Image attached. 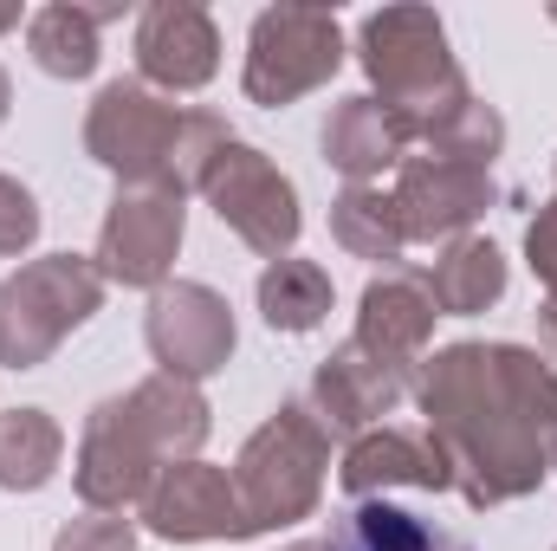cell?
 <instances>
[{
	"mask_svg": "<svg viewBox=\"0 0 557 551\" xmlns=\"http://www.w3.org/2000/svg\"><path fill=\"white\" fill-rule=\"evenodd\" d=\"M188 195L175 182H143V188H117L104 228H98V273L104 285H131V292H162L175 273L182 234H188Z\"/></svg>",
	"mask_w": 557,
	"mask_h": 551,
	"instance_id": "8",
	"label": "cell"
},
{
	"mask_svg": "<svg viewBox=\"0 0 557 551\" xmlns=\"http://www.w3.org/2000/svg\"><path fill=\"white\" fill-rule=\"evenodd\" d=\"M20 26V7H0V33H13Z\"/></svg>",
	"mask_w": 557,
	"mask_h": 551,
	"instance_id": "31",
	"label": "cell"
},
{
	"mask_svg": "<svg viewBox=\"0 0 557 551\" xmlns=\"http://www.w3.org/2000/svg\"><path fill=\"white\" fill-rule=\"evenodd\" d=\"M65 461V428L46 409L0 415V493H39Z\"/></svg>",
	"mask_w": 557,
	"mask_h": 551,
	"instance_id": "23",
	"label": "cell"
},
{
	"mask_svg": "<svg viewBox=\"0 0 557 551\" xmlns=\"http://www.w3.org/2000/svg\"><path fill=\"white\" fill-rule=\"evenodd\" d=\"M337 65H344V26H337V13H324V7H267V13H253L240 85H247L253 105L285 111L305 91L331 85Z\"/></svg>",
	"mask_w": 557,
	"mask_h": 551,
	"instance_id": "6",
	"label": "cell"
},
{
	"mask_svg": "<svg viewBox=\"0 0 557 551\" xmlns=\"http://www.w3.org/2000/svg\"><path fill=\"white\" fill-rule=\"evenodd\" d=\"M318 149H324V162L350 188H370L383 169H403L409 137H403V124L376 98H337L331 118H324V131H318Z\"/></svg>",
	"mask_w": 557,
	"mask_h": 551,
	"instance_id": "17",
	"label": "cell"
},
{
	"mask_svg": "<svg viewBox=\"0 0 557 551\" xmlns=\"http://www.w3.org/2000/svg\"><path fill=\"white\" fill-rule=\"evenodd\" d=\"M416 403L473 513L545 487L557 448V370L525 344H447L421 357Z\"/></svg>",
	"mask_w": 557,
	"mask_h": 551,
	"instance_id": "1",
	"label": "cell"
},
{
	"mask_svg": "<svg viewBox=\"0 0 557 551\" xmlns=\"http://www.w3.org/2000/svg\"><path fill=\"white\" fill-rule=\"evenodd\" d=\"M539 344H545L539 357H545V364H557V305H539Z\"/></svg>",
	"mask_w": 557,
	"mask_h": 551,
	"instance_id": "30",
	"label": "cell"
},
{
	"mask_svg": "<svg viewBox=\"0 0 557 551\" xmlns=\"http://www.w3.org/2000/svg\"><path fill=\"white\" fill-rule=\"evenodd\" d=\"M434 292H428V279L421 273H383L363 285V298H357V344L376 357V364H389V370H416L421 357H428V338H434Z\"/></svg>",
	"mask_w": 557,
	"mask_h": 551,
	"instance_id": "15",
	"label": "cell"
},
{
	"mask_svg": "<svg viewBox=\"0 0 557 551\" xmlns=\"http://www.w3.org/2000/svg\"><path fill=\"white\" fill-rule=\"evenodd\" d=\"M52 551H137V519H124V513H85V519L59 526Z\"/></svg>",
	"mask_w": 557,
	"mask_h": 551,
	"instance_id": "28",
	"label": "cell"
},
{
	"mask_svg": "<svg viewBox=\"0 0 557 551\" xmlns=\"http://www.w3.org/2000/svg\"><path fill=\"white\" fill-rule=\"evenodd\" d=\"M188 111L149 91L143 78H117L91 98L85 111V156L117 175V188L143 182H175V143H182Z\"/></svg>",
	"mask_w": 557,
	"mask_h": 551,
	"instance_id": "5",
	"label": "cell"
},
{
	"mask_svg": "<svg viewBox=\"0 0 557 551\" xmlns=\"http://www.w3.org/2000/svg\"><path fill=\"white\" fill-rule=\"evenodd\" d=\"M143 526L169 546H214V539H253V519L240 506V487L227 467L208 461H175L162 467V480L149 487V500L137 506Z\"/></svg>",
	"mask_w": 557,
	"mask_h": 551,
	"instance_id": "12",
	"label": "cell"
},
{
	"mask_svg": "<svg viewBox=\"0 0 557 551\" xmlns=\"http://www.w3.org/2000/svg\"><path fill=\"white\" fill-rule=\"evenodd\" d=\"M285 551H331L324 539H298V546H285Z\"/></svg>",
	"mask_w": 557,
	"mask_h": 551,
	"instance_id": "33",
	"label": "cell"
},
{
	"mask_svg": "<svg viewBox=\"0 0 557 551\" xmlns=\"http://www.w3.org/2000/svg\"><path fill=\"white\" fill-rule=\"evenodd\" d=\"M441 551H473V546H454V539H441Z\"/></svg>",
	"mask_w": 557,
	"mask_h": 551,
	"instance_id": "34",
	"label": "cell"
},
{
	"mask_svg": "<svg viewBox=\"0 0 557 551\" xmlns=\"http://www.w3.org/2000/svg\"><path fill=\"white\" fill-rule=\"evenodd\" d=\"M357 59L376 85V105L403 124L409 143H428L473 98L434 7H376L357 33Z\"/></svg>",
	"mask_w": 557,
	"mask_h": 551,
	"instance_id": "2",
	"label": "cell"
},
{
	"mask_svg": "<svg viewBox=\"0 0 557 551\" xmlns=\"http://www.w3.org/2000/svg\"><path fill=\"white\" fill-rule=\"evenodd\" d=\"M39 201H33V188L26 182H13V175H0V260H20L33 241H39Z\"/></svg>",
	"mask_w": 557,
	"mask_h": 551,
	"instance_id": "27",
	"label": "cell"
},
{
	"mask_svg": "<svg viewBox=\"0 0 557 551\" xmlns=\"http://www.w3.org/2000/svg\"><path fill=\"white\" fill-rule=\"evenodd\" d=\"M7 105H13V85H7V72H0V124H7Z\"/></svg>",
	"mask_w": 557,
	"mask_h": 551,
	"instance_id": "32",
	"label": "cell"
},
{
	"mask_svg": "<svg viewBox=\"0 0 557 551\" xmlns=\"http://www.w3.org/2000/svg\"><path fill=\"white\" fill-rule=\"evenodd\" d=\"M234 305L201 285V279H169L162 292H149V318H143V344L156 357L162 377L182 383H208L214 370H227L234 357Z\"/></svg>",
	"mask_w": 557,
	"mask_h": 551,
	"instance_id": "9",
	"label": "cell"
},
{
	"mask_svg": "<svg viewBox=\"0 0 557 551\" xmlns=\"http://www.w3.org/2000/svg\"><path fill=\"white\" fill-rule=\"evenodd\" d=\"M104 305V273L85 254H39L0 279V370H39L91 311Z\"/></svg>",
	"mask_w": 557,
	"mask_h": 551,
	"instance_id": "4",
	"label": "cell"
},
{
	"mask_svg": "<svg viewBox=\"0 0 557 551\" xmlns=\"http://www.w3.org/2000/svg\"><path fill=\"white\" fill-rule=\"evenodd\" d=\"M331 273L318 267V260H298V254H285L273 260L267 273H260V318L285 331V338H305V331H318L324 318H331Z\"/></svg>",
	"mask_w": 557,
	"mask_h": 551,
	"instance_id": "22",
	"label": "cell"
},
{
	"mask_svg": "<svg viewBox=\"0 0 557 551\" xmlns=\"http://www.w3.org/2000/svg\"><path fill=\"white\" fill-rule=\"evenodd\" d=\"M124 409L131 421L143 428V441L156 448V461L162 467H175V461H201V441H208V396H201V383H182V377H143L137 390L124 396Z\"/></svg>",
	"mask_w": 557,
	"mask_h": 551,
	"instance_id": "18",
	"label": "cell"
},
{
	"mask_svg": "<svg viewBox=\"0 0 557 551\" xmlns=\"http://www.w3.org/2000/svg\"><path fill=\"white\" fill-rule=\"evenodd\" d=\"M331 241H337L350 260H370V267H383V273H396L403 254H409L403 215H396V201H389L383 188H344V195L331 201Z\"/></svg>",
	"mask_w": 557,
	"mask_h": 551,
	"instance_id": "21",
	"label": "cell"
},
{
	"mask_svg": "<svg viewBox=\"0 0 557 551\" xmlns=\"http://www.w3.org/2000/svg\"><path fill=\"white\" fill-rule=\"evenodd\" d=\"M552 467H557V448H552Z\"/></svg>",
	"mask_w": 557,
	"mask_h": 551,
	"instance_id": "35",
	"label": "cell"
},
{
	"mask_svg": "<svg viewBox=\"0 0 557 551\" xmlns=\"http://www.w3.org/2000/svg\"><path fill=\"white\" fill-rule=\"evenodd\" d=\"M344 493L350 500H383L389 487H416V493H447L454 474H447V454L434 434H416V428H370L344 448V467H337Z\"/></svg>",
	"mask_w": 557,
	"mask_h": 551,
	"instance_id": "16",
	"label": "cell"
},
{
	"mask_svg": "<svg viewBox=\"0 0 557 551\" xmlns=\"http://www.w3.org/2000/svg\"><path fill=\"white\" fill-rule=\"evenodd\" d=\"M137 72L149 91H201L221 72V33L195 0H156L137 20Z\"/></svg>",
	"mask_w": 557,
	"mask_h": 551,
	"instance_id": "13",
	"label": "cell"
},
{
	"mask_svg": "<svg viewBox=\"0 0 557 551\" xmlns=\"http://www.w3.org/2000/svg\"><path fill=\"white\" fill-rule=\"evenodd\" d=\"M324 467H331V434L305 409V396H292L247 434V448L227 474L240 487V506H247L253 532H278V526H298V519L318 513Z\"/></svg>",
	"mask_w": 557,
	"mask_h": 551,
	"instance_id": "3",
	"label": "cell"
},
{
	"mask_svg": "<svg viewBox=\"0 0 557 551\" xmlns=\"http://www.w3.org/2000/svg\"><path fill=\"white\" fill-rule=\"evenodd\" d=\"M331 551H441V539L428 532V519L389 506V500H357L331 532H324Z\"/></svg>",
	"mask_w": 557,
	"mask_h": 551,
	"instance_id": "24",
	"label": "cell"
},
{
	"mask_svg": "<svg viewBox=\"0 0 557 551\" xmlns=\"http://www.w3.org/2000/svg\"><path fill=\"white\" fill-rule=\"evenodd\" d=\"M201 195H208V208L221 215V228H234L267 267L285 260L292 247H298V228H305V208H298V188H292V175L278 169L267 149H253V143H227L221 156H214V169H208V182H201Z\"/></svg>",
	"mask_w": 557,
	"mask_h": 551,
	"instance_id": "7",
	"label": "cell"
},
{
	"mask_svg": "<svg viewBox=\"0 0 557 551\" xmlns=\"http://www.w3.org/2000/svg\"><path fill=\"white\" fill-rule=\"evenodd\" d=\"M421 279H428L441 318H473V311H486V305L506 298V279L512 273H506V254H499L493 241L467 234V241H447L441 260H434Z\"/></svg>",
	"mask_w": 557,
	"mask_h": 551,
	"instance_id": "20",
	"label": "cell"
},
{
	"mask_svg": "<svg viewBox=\"0 0 557 551\" xmlns=\"http://www.w3.org/2000/svg\"><path fill=\"white\" fill-rule=\"evenodd\" d=\"M389 201H396V215H403L409 247H416V241H428V247L441 241V247H447V241H467V234H473V221L499 201V188H493L486 169L421 149V156H403Z\"/></svg>",
	"mask_w": 557,
	"mask_h": 551,
	"instance_id": "10",
	"label": "cell"
},
{
	"mask_svg": "<svg viewBox=\"0 0 557 551\" xmlns=\"http://www.w3.org/2000/svg\"><path fill=\"white\" fill-rule=\"evenodd\" d=\"M434 156H454V162H473V169H493V156L506 149V118L493 111V105H480V98H467L434 137H428Z\"/></svg>",
	"mask_w": 557,
	"mask_h": 551,
	"instance_id": "25",
	"label": "cell"
},
{
	"mask_svg": "<svg viewBox=\"0 0 557 551\" xmlns=\"http://www.w3.org/2000/svg\"><path fill=\"white\" fill-rule=\"evenodd\" d=\"M156 480H162V461L143 441V428L131 421L124 396L98 403V409L85 415L78 461H72V487H78L85 513H131V506L149 500Z\"/></svg>",
	"mask_w": 557,
	"mask_h": 551,
	"instance_id": "11",
	"label": "cell"
},
{
	"mask_svg": "<svg viewBox=\"0 0 557 551\" xmlns=\"http://www.w3.org/2000/svg\"><path fill=\"white\" fill-rule=\"evenodd\" d=\"M525 260H532V273L545 285V305H557V195L532 215V228H525Z\"/></svg>",
	"mask_w": 557,
	"mask_h": 551,
	"instance_id": "29",
	"label": "cell"
},
{
	"mask_svg": "<svg viewBox=\"0 0 557 551\" xmlns=\"http://www.w3.org/2000/svg\"><path fill=\"white\" fill-rule=\"evenodd\" d=\"M234 143L227 131V118L221 111H188V124H182V143H175V188L188 195V188H201L208 182V169H214V156Z\"/></svg>",
	"mask_w": 557,
	"mask_h": 551,
	"instance_id": "26",
	"label": "cell"
},
{
	"mask_svg": "<svg viewBox=\"0 0 557 551\" xmlns=\"http://www.w3.org/2000/svg\"><path fill=\"white\" fill-rule=\"evenodd\" d=\"M124 7H78V0H52L26 20V52L46 78H91L98 72V33L117 20Z\"/></svg>",
	"mask_w": 557,
	"mask_h": 551,
	"instance_id": "19",
	"label": "cell"
},
{
	"mask_svg": "<svg viewBox=\"0 0 557 551\" xmlns=\"http://www.w3.org/2000/svg\"><path fill=\"white\" fill-rule=\"evenodd\" d=\"M403 390H409V377L403 370H389V364H376L357 338H344L324 364H318V377H311V390H305V409L324 421V434H370V428H383V415L403 403Z\"/></svg>",
	"mask_w": 557,
	"mask_h": 551,
	"instance_id": "14",
	"label": "cell"
},
{
	"mask_svg": "<svg viewBox=\"0 0 557 551\" xmlns=\"http://www.w3.org/2000/svg\"><path fill=\"white\" fill-rule=\"evenodd\" d=\"M552 175H557V162H552Z\"/></svg>",
	"mask_w": 557,
	"mask_h": 551,
	"instance_id": "36",
	"label": "cell"
}]
</instances>
